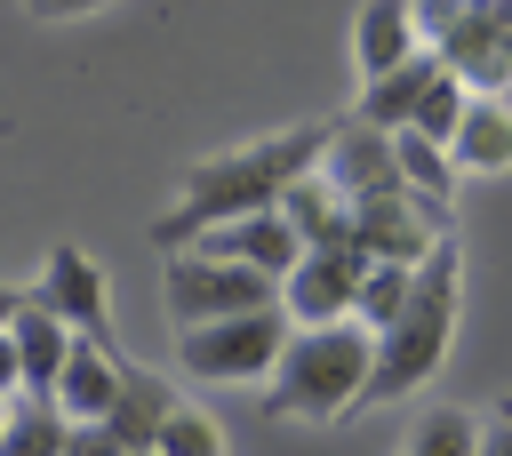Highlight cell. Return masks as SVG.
<instances>
[{
	"label": "cell",
	"mask_w": 512,
	"mask_h": 456,
	"mask_svg": "<svg viewBox=\"0 0 512 456\" xmlns=\"http://www.w3.org/2000/svg\"><path fill=\"white\" fill-rule=\"evenodd\" d=\"M64 456H128V440L112 424H72L64 432Z\"/></svg>",
	"instance_id": "cell-24"
},
{
	"label": "cell",
	"mask_w": 512,
	"mask_h": 456,
	"mask_svg": "<svg viewBox=\"0 0 512 456\" xmlns=\"http://www.w3.org/2000/svg\"><path fill=\"white\" fill-rule=\"evenodd\" d=\"M408 296H416V264H368V280H360V304H352V320L360 328H392L400 312H408Z\"/></svg>",
	"instance_id": "cell-19"
},
{
	"label": "cell",
	"mask_w": 512,
	"mask_h": 456,
	"mask_svg": "<svg viewBox=\"0 0 512 456\" xmlns=\"http://www.w3.org/2000/svg\"><path fill=\"white\" fill-rule=\"evenodd\" d=\"M280 216L296 224V240H304V248H360V240H352V200H344L320 168H312V176H296V184L280 192ZM360 256H368V248H360Z\"/></svg>",
	"instance_id": "cell-11"
},
{
	"label": "cell",
	"mask_w": 512,
	"mask_h": 456,
	"mask_svg": "<svg viewBox=\"0 0 512 456\" xmlns=\"http://www.w3.org/2000/svg\"><path fill=\"white\" fill-rule=\"evenodd\" d=\"M504 416H512V400H504Z\"/></svg>",
	"instance_id": "cell-31"
},
{
	"label": "cell",
	"mask_w": 512,
	"mask_h": 456,
	"mask_svg": "<svg viewBox=\"0 0 512 456\" xmlns=\"http://www.w3.org/2000/svg\"><path fill=\"white\" fill-rule=\"evenodd\" d=\"M320 176H328L344 200H376V192H400V152H392L384 128L352 120V128H328V160H320Z\"/></svg>",
	"instance_id": "cell-7"
},
{
	"label": "cell",
	"mask_w": 512,
	"mask_h": 456,
	"mask_svg": "<svg viewBox=\"0 0 512 456\" xmlns=\"http://www.w3.org/2000/svg\"><path fill=\"white\" fill-rule=\"evenodd\" d=\"M368 264H376V256H360V248H312V256H304V264L280 280V312H288L296 328H328V320H352Z\"/></svg>",
	"instance_id": "cell-6"
},
{
	"label": "cell",
	"mask_w": 512,
	"mask_h": 456,
	"mask_svg": "<svg viewBox=\"0 0 512 456\" xmlns=\"http://www.w3.org/2000/svg\"><path fill=\"white\" fill-rule=\"evenodd\" d=\"M160 304H168L176 328H216V320H240V312H272L280 304V280L256 272V264H224V256L176 248L160 264Z\"/></svg>",
	"instance_id": "cell-4"
},
{
	"label": "cell",
	"mask_w": 512,
	"mask_h": 456,
	"mask_svg": "<svg viewBox=\"0 0 512 456\" xmlns=\"http://www.w3.org/2000/svg\"><path fill=\"white\" fill-rule=\"evenodd\" d=\"M128 456H160V448H128Z\"/></svg>",
	"instance_id": "cell-29"
},
{
	"label": "cell",
	"mask_w": 512,
	"mask_h": 456,
	"mask_svg": "<svg viewBox=\"0 0 512 456\" xmlns=\"http://www.w3.org/2000/svg\"><path fill=\"white\" fill-rule=\"evenodd\" d=\"M480 440H488V424L472 408H424L400 456H480Z\"/></svg>",
	"instance_id": "cell-18"
},
{
	"label": "cell",
	"mask_w": 512,
	"mask_h": 456,
	"mask_svg": "<svg viewBox=\"0 0 512 456\" xmlns=\"http://www.w3.org/2000/svg\"><path fill=\"white\" fill-rule=\"evenodd\" d=\"M440 72H448V56H440V48L408 56L400 72H384V80H368V88H360V112H352V120H368V128H384V136L416 128V112H424V96H432V80H440Z\"/></svg>",
	"instance_id": "cell-10"
},
{
	"label": "cell",
	"mask_w": 512,
	"mask_h": 456,
	"mask_svg": "<svg viewBox=\"0 0 512 456\" xmlns=\"http://www.w3.org/2000/svg\"><path fill=\"white\" fill-rule=\"evenodd\" d=\"M24 392V360H16V336L0 328V400H16Z\"/></svg>",
	"instance_id": "cell-25"
},
{
	"label": "cell",
	"mask_w": 512,
	"mask_h": 456,
	"mask_svg": "<svg viewBox=\"0 0 512 456\" xmlns=\"http://www.w3.org/2000/svg\"><path fill=\"white\" fill-rule=\"evenodd\" d=\"M176 352L192 376H216V384H240V376H272L280 352H288V312H240V320H216V328H176Z\"/></svg>",
	"instance_id": "cell-5"
},
{
	"label": "cell",
	"mask_w": 512,
	"mask_h": 456,
	"mask_svg": "<svg viewBox=\"0 0 512 456\" xmlns=\"http://www.w3.org/2000/svg\"><path fill=\"white\" fill-rule=\"evenodd\" d=\"M8 336H16V360H24V392H48V400H56V376H64V360H72V344H80V336H72L40 296H24V304H16Z\"/></svg>",
	"instance_id": "cell-12"
},
{
	"label": "cell",
	"mask_w": 512,
	"mask_h": 456,
	"mask_svg": "<svg viewBox=\"0 0 512 456\" xmlns=\"http://www.w3.org/2000/svg\"><path fill=\"white\" fill-rule=\"evenodd\" d=\"M160 456H224V432H216V416H200V408H176V416H168V432H160Z\"/></svg>",
	"instance_id": "cell-22"
},
{
	"label": "cell",
	"mask_w": 512,
	"mask_h": 456,
	"mask_svg": "<svg viewBox=\"0 0 512 456\" xmlns=\"http://www.w3.org/2000/svg\"><path fill=\"white\" fill-rule=\"evenodd\" d=\"M464 8H472V0H416V32H424V48H440V40L464 24Z\"/></svg>",
	"instance_id": "cell-23"
},
{
	"label": "cell",
	"mask_w": 512,
	"mask_h": 456,
	"mask_svg": "<svg viewBox=\"0 0 512 456\" xmlns=\"http://www.w3.org/2000/svg\"><path fill=\"white\" fill-rule=\"evenodd\" d=\"M0 432H8V400H0Z\"/></svg>",
	"instance_id": "cell-30"
},
{
	"label": "cell",
	"mask_w": 512,
	"mask_h": 456,
	"mask_svg": "<svg viewBox=\"0 0 512 456\" xmlns=\"http://www.w3.org/2000/svg\"><path fill=\"white\" fill-rule=\"evenodd\" d=\"M72 336H96L104 344V272H96V256L88 248H48V264H40V288H32Z\"/></svg>",
	"instance_id": "cell-9"
},
{
	"label": "cell",
	"mask_w": 512,
	"mask_h": 456,
	"mask_svg": "<svg viewBox=\"0 0 512 456\" xmlns=\"http://www.w3.org/2000/svg\"><path fill=\"white\" fill-rule=\"evenodd\" d=\"M448 328H456V240H440V248L416 264V296H408V312L376 336L368 400H400V392H416V384L448 360Z\"/></svg>",
	"instance_id": "cell-3"
},
{
	"label": "cell",
	"mask_w": 512,
	"mask_h": 456,
	"mask_svg": "<svg viewBox=\"0 0 512 456\" xmlns=\"http://www.w3.org/2000/svg\"><path fill=\"white\" fill-rule=\"evenodd\" d=\"M184 400L168 392V376H152V368H128L120 376V400H112V432L128 440V448H160V432H168V416H176Z\"/></svg>",
	"instance_id": "cell-15"
},
{
	"label": "cell",
	"mask_w": 512,
	"mask_h": 456,
	"mask_svg": "<svg viewBox=\"0 0 512 456\" xmlns=\"http://www.w3.org/2000/svg\"><path fill=\"white\" fill-rule=\"evenodd\" d=\"M64 432H72V416H64L48 392H16V400H8L0 456H64Z\"/></svg>",
	"instance_id": "cell-17"
},
{
	"label": "cell",
	"mask_w": 512,
	"mask_h": 456,
	"mask_svg": "<svg viewBox=\"0 0 512 456\" xmlns=\"http://www.w3.org/2000/svg\"><path fill=\"white\" fill-rule=\"evenodd\" d=\"M192 248H200V256H224V264H256V272H272V280H288V272L312 256L280 208H264V216H240V224H216V232H200Z\"/></svg>",
	"instance_id": "cell-8"
},
{
	"label": "cell",
	"mask_w": 512,
	"mask_h": 456,
	"mask_svg": "<svg viewBox=\"0 0 512 456\" xmlns=\"http://www.w3.org/2000/svg\"><path fill=\"white\" fill-rule=\"evenodd\" d=\"M448 152H456V168H480V176L512 168V96H472V112H464Z\"/></svg>",
	"instance_id": "cell-16"
},
{
	"label": "cell",
	"mask_w": 512,
	"mask_h": 456,
	"mask_svg": "<svg viewBox=\"0 0 512 456\" xmlns=\"http://www.w3.org/2000/svg\"><path fill=\"white\" fill-rule=\"evenodd\" d=\"M120 376H128V368H120L96 336H80L72 360H64V376H56V408H64L72 424H104L112 400H120Z\"/></svg>",
	"instance_id": "cell-13"
},
{
	"label": "cell",
	"mask_w": 512,
	"mask_h": 456,
	"mask_svg": "<svg viewBox=\"0 0 512 456\" xmlns=\"http://www.w3.org/2000/svg\"><path fill=\"white\" fill-rule=\"evenodd\" d=\"M80 8H96V0H32V16H80Z\"/></svg>",
	"instance_id": "cell-27"
},
{
	"label": "cell",
	"mask_w": 512,
	"mask_h": 456,
	"mask_svg": "<svg viewBox=\"0 0 512 456\" xmlns=\"http://www.w3.org/2000/svg\"><path fill=\"white\" fill-rule=\"evenodd\" d=\"M16 304H24V296H8V288H0V328H8V320H16Z\"/></svg>",
	"instance_id": "cell-28"
},
{
	"label": "cell",
	"mask_w": 512,
	"mask_h": 456,
	"mask_svg": "<svg viewBox=\"0 0 512 456\" xmlns=\"http://www.w3.org/2000/svg\"><path fill=\"white\" fill-rule=\"evenodd\" d=\"M464 112H472V88H464L456 72H440V80H432V96H424V112H416V136H432V144H456Z\"/></svg>",
	"instance_id": "cell-21"
},
{
	"label": "cell",
	"mask_w": 512,
	"mask_h": 456,
	"mask_svg": "<svg viewBox=\"0 0 512 456\" xmlns=\"http://www.w3.org/2000/svg\"><path fill=\"white\" fill-rule=\"evenodd\" d=\"M320 160H328V128H280V136H264V144L216 152V160H200V168L184 176V192H176V208L152 224V240L176 256V248H192V240L216 232V224L264 216V208H280V192H288L296 176H312Z\"/></svg>",
	"instance_id": "cell-1"
},
{
	"label": "cell",
	"mask_w": 512,
	"mask_h": 456,
	"mask_svg": "<svg viewBox=\"0 0 512 456\" xmlns=\"http://www.w3.org/2000/svg\"><path fill=\"white\" fill-rule=\"evenodd\" d=\"M480 456H512V416H504V408L488 416V440H480Z\"/></svg>",
	"instance_id": "cell-26"
},
{
	"label": "cell",
	"mask_w": 512,
	"mask_h": 456,
	"mask_svg": "<svg viewBox=\"0 0 512 456\" xmlns=\"http://www.w3.org/2000/svg\"><path fill=\"white\" fill-rule=\"evenodd\" d=\"M392 152H400V184H408V192L448 200V168H456V152H448V144H432V136L400 128V136H392Z\"/></svg>",
	"instance_id": "cell-20"
},
{
	"label": "cell",
	"mask_w": 512,
	"mask_h": 456,
	"mask_svg": "<svg viewBox=\"0 0 512 456\" xmlns=\"http://www.w3.org/2000/svg\"><path fill=\"white\" fill-rule=\"evenodd\" d=\"M368 376H376V328H360V320L296 328L288 352H280V368H272L264 416H288V424H336L344 408L368 400Z\"/></svg>",
	"instance_id": "cell-2"
},
{
	"label": "cell",
	"mask_w": 512,
	"mask_h": 456,
	"mask_svg": "<svg viewBox=\"0 0 512 456\" xmlns=\"http://www.w3.org/2000/svg\"><path fill=\"white\" fill-rule=\"evenodd\" d=\"M352 56L368 80L400 72L408 56H424V32H416V0H368L360 8V32H352Z\"/></svg>",
	"instance_id": "cell-14"
}]
</instances>
